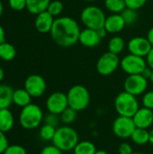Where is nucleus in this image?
Wrapping results in <instances>:
<instances>
[{
  "instance_id": "1",
  "label": "nucleus",
  "mask_w": 153,
  "mask_h": 154,
  "mask_svg": "<svg viewBox=\"0 0 153 154\" xmlns=\"http://www.w3.org/2000/svg\"><path fill=\"white\" fill-rule=\"evenodd\" d=\"M80 32L79 25L75 19L61 16L54 20L50 33L52 40L59 46L71 47L78 42Z\"/></svg>"
},
{
  "instance_id": "2",
  "label": "nucleus",
  "mask_w": 153,
  "mask_h": 154,
  "mask_svg": "<svg viewBox=\"0 0 153 154\" xmlns=\"http://www.w3.org/2000/svg\"><path fill=\"white\" fill-rule=\"evenodd\" d=\"M78 142L79 138L77 131L73 127L66 125L57 128L52 139V144L62 152L73 151Z\"/></svg>"
},
{
  "instance_id": "3",
  "label": "nucleus",
  "mask_w": 153,
  "mask_h": 154,
  "mask_svg": "<svg viewBox=\"0 0 153 154\" xmlns=\"http://www.w3.org/2000/svg\"><path fill=\"white\" fill-rule=\"evenodd\" d=\"M44 119L41 108L36 104H29L22 108L19 116V123L23 129L33 130L39 127Z\"/></svg>"
},
{
  "instance_id": "4",
  "label": "nucleus",
  "mask_w": 153,
  "mask_h": 154,
  "mask_svg": "<svg viewBox=\"0 0 153 154\" xmlns=\"http://www.w3.org/2000/svg\"><path fill=\"white\" fill-rule=\"evenodd\" d=\"M140 108L137 97L123 91L119 93L115 99V109L118 116L133 117Z\"/></svg>"
},
{
  "instance_id": "5",
  "label": "nucleus",
  "mask_w": 153,
  "mask_h": 154,
  "mask_svg": "<svg viewBox=\"0 0 153 154\" xmlns=\"http://www.w3.org/2000/svg\"><path fill=\"white\" fill-rule=\"evenodd\" d=\"M69 106L80 112L85 110L90 103V94L87 88L82 85L71 87L67 93Z\"/></svg>"
},
{
  "instance_id": "6",
  "label": "nucleus",
  "mask_w": 153,
  "mask_h": 154,
  "mask_svg": "<svg viewBox=\"0 0 153 154\" xmlns=\"http://www.w3.org/2000/svg\"><path fill=\"white\" fill-rule=\"evenodd\" d=\"M80 19L86 28L98 30L104 27L106 17L104 11L100 7L89 5L82 10Z\"/></svg>"
},
{
  "instance_id": "7",
  "label": "nucleus",
  "mask_w": 153,
  "mask_h": 154,
  "mask_svg": "<svg viewBox=\"0 0 153 154\" xmlns=\"http://www.w3.org/2000/svg\"><path fill=\"white\" fill-rule=\"evenodd\" d=\"M121 60L117 54L107 51L100 56L96 62V70L102 76L113 74L120 66Z\"/></svg>"
},
{
  "instance_id": "8",
  "label": "nucleus",
  "mask_w": 153,
  "mask_h": 154,
  "mask_svg": "<svg viewBox=\"0 0 153 154\" xmlns=\"http://www.w3.org/2000/svg\"><path fill=\"white\" fill-rule=\"evenodd\" d=\"M120 66L126 74L135 75L142 74L144 69L147 67V63L143 57L130 53L123 58L120 62Z\"/></svg>"
},
{
  "instance_id": "9",
  "label": "nucleus",
  "mask_w": 153,
  "mask_h": 154,
  "mask_svg": "<svg viewBox=\"0 0 153 154\" xmlns=\"http://www.w3.org/2000/svg\"><path fill=\"white\" fill-rule=\"evenodd\" d=\"M136 126L133 120V117L122 116H118L112 125L113 133L115 136L121 139H128L131 138L133 131L135 130Z\"/></svg>"
},
{
  "instance_id": "10",
  "label": "nucleus",
  "mask_w": 153,
  "mask_h": 154,
  "mask_svg": "<svg viewBox=\"0 0 153 154\" xmlns=\"http://www.w3.org/2000/svg\"><path fill=\"white\" fill-rule=\"evenodd\" d=\"M124 91L138 97L145 93L148 88V79L142 74L128 75L124 83Z\"/></svg>"
},
{
  "instance_id": "11",
  "label": "nucleus",
  "mask_w": 153,
  "mask_h": 154,
  "mask_svg": "<svg viewBox=\"0 0 153 154\" xmlns=\"http://www.w3.org/2000/svg\"><path fill=\"white\" fill-rule=\"evenodd\" d=\"M69 107L67 94L57 91L50 94L46 100V108L49 113L60 115L66 108Z\"/></svg>"
},
{
  "instance_id": "12",
  "label": "nucleus",
  "mask_w": 153,
  "mask_h": 154,
  "mask_svg": "<svg viewBox=\"0 0 153 154\" xmlns=\"http://www.w3.org/2000/svg\"><path fill=\"white\" fill-rule=\"evenodd\" d=\"M24 88L32 96V97H41L47 88L45 79L38 74H32L26 78L24 81Z\"/></svg>"
},
{
  "instance_id": "13",
  "label": "nucleus",
  "mask_w": 153,
  "mask_h": 154,
  "mask_svg": "<svg viewBox=\"0 0 153 154\" xmlns=\"http://www.w3.org/2000/svg\"><path fill=\"white\" fill-rule=\"evenodd\" d=\"M128 51L131 54H134L140 57L145 58L152 46L149 40L145 37L137 36L132 38L128 42Z\"/></svg>"
},
{
  "instance_id": "14",
  "label": "nucleus",
  "mask_w": 153,
  "mask_h": 154,
  "mask_svg": "<svg viewBox=\"0 0 153 154\" xmlns=\"http://www.w3.org/2000/svg\"><path fill=\"white\" fill-rule=\"evenodd\" d=\"M133 120L137 128L148 129L153 125V110L144 106L140 107L133 116Z\"/></svg>"
},
{
  "instance_id": "15",
  "label": "nucleus",
  "mask_w": 153,
  "mask_h": 154,
  "mask_svg": "<svg viewBox=\"0 0 153 154\" xmlns=\"http://www.w3.org/2000/svg\"><path fill=\"white\" fill-rule=\"evenodd\" d=\"M54 17L47 11H43L36 15L34 25L36 30L41 33L50 32L54 23Z\"/></svg>"
},
{
  "instance_id": "16",
  "label": "nucleus",
  "mask_w": 153,
  "mask_h": 154,
  "mask_svg": "<svg viewBox=\"0 0 153 154\" xmlns=\"http://www.w3.org/2000/svg\"><path fill=\"white\" fill-rule=\"evenodd\" d=\"M102 38L99 36L98 32L96 30L94 29H89V28H85L80 32L78 42L85 47L87 48H93L101 42Z\"/></svg>"
},
{
  "instance_id": "17",
  "label": "nucleus",
  "mask_w": 153,
  "mask_h": 154,
  "mask_svg": "<svg viewBox=\"0 0 153 154\" xmlns=\"http://www.w3.org/2000/svg\"><path fill=\"white\" fill-rule=\"evenodd\" d=\"M126 23L121 14H113L106 17L104 27L108 33H117L123 31Z\"/></svg>"
},
{
  "instance_id": "18",
  "label": "nucleus",
  "mask_w": 153,
  "mask_h": 154,
  "mask_svg": "<svg viewBox=\"0 0 153 154\" xmlns=\"http://www.w3.org/2000/svg\"><path fill=\"white\" fill-rule=\"evenodd\" d=\"M32 96L27 92V90L23 88H18L14 90L13 94V104L19 107H24L31 104L32 102Z\"/></svg>"
},
{
  "instance_id": "19",
  "label": "nucleus",
  "mask_w": 153,
  "mask_h": 154,
  "mask_svg": "<svg viewBox=\"0 0 153 154\" xmlns=\"http://www.w3.org/2000/svg\"><path fill=\"white\" fill-rule=\"evenodd\" d=\"M14 124V118L9 108L0 109V131L4 133L9 132Z\"/></svg>"
},
{
  "instance_id": "20",
  "label": "nucleus",
  "mask_w": 153,
  "mask_h": 154,
  "mask_svg": "<svg viewBox=\"0 0 153 154\" xmlns=\"http://www.w3.org/2000/svg\"><path fill=\"white\" fill-rule=\"evenodd\" d=\"M14 89L12 87L5 84H0V109L9 108L13 104Z\"/></svg>"
},
{
  "instance_id": "21",
  "label": "nucleus",
  "mask_w": 153,
  "mask_h": 154,
  "mask_svg": "<svg viewBox=\"0 0 153 154\" xmlns=\"http://www.w3.org/2000/svg\"><path fill=\"white\" fill-rule=\"evenodd\" d=\"M50 0H26V9L32 14H38L47 10Z\"/></svg>"
},
{
  "instance_id": "22",
  "label": "nucleus",
  "mask_w": 153,
  "mask_h": 154,
  "mask_svg": "<svg viewBox=\"0 0 153 154\" xmlns=\"http://www.w3.org/2000/svg\"><path fill=\"white\" fill-rule=\"evenodd\" d=\"M16 50L14 45L9 42H3L0 44V59L5 61L13 60L15 58Z\"/></svg>"
},
{
  "instance_id": "23",
  "label": "nucleus",
  "mask_w": 153,
  "mask_h": 154,
  "mask_svg": "<svg viewBox=\"0 0 153 154\" xmlns=\"http://www.w3.org/2000/svg\"><path fill=\"white\" fill-rule=\"evenodd\" d=\"M132 141L137 145H145L149 143V131L143 128H135L132 136Z\"/></svg>"
},
{
  "instance_id": "24",
  "label": "nucleus",
  "mask_w": 153,
  "mask_h": 154,
  "mask_svg": "<svg viewBox=\"0 0 153 154\" xmlns=\"http://www.w3.org/2000/svg\"><path fill=\"white\" fill-rule=\"evenodd\" d=\"M95 143L90 141H79L74 148V154H95L96 152Z\"/></svg>"
},
{
  "instance_id": "25",
  "label": "nucleus",
  "mask_w": 153,
  "mask_h": 154,
  "mask_svg": "<svg viewBox=\"0 0 153 154\" xmlns=\"http://www.w3.org/2000/svg\"><path fill=\"white\" fill-rule=\"evenodd\" d=\"M124 46H125L124 40L120 36H115V37L111 38L109 41L108 51L118 55L120 52H122L124 51Z\"/></svg>"
},
{
  "instance_id": "26",
  "label": "nucleus",
  "mask_w": 153,
  "mask_h": 154,
  "mask_svg": "<svg viewBox=\"0 0 153 154\" xmlns=\"http://www.w3.org/2000/svg\"><path fill=\"white\" fill-rule=\"evenodd\" d=\"M105 6L113 14H121L126 8L124 0H105Z\"/></svg>"
},
{
  "instance_id": "27",
  "label": "nucleus",
  "mask_w": 153,
  "mask_h": 154,
  "mask_svg": "<svg viewBox=\"0 0 153 154\" xmlns=\"http://www.w3.org/2000/svg\"><path fill=\"white\" fill-rule=\"evenodd\" d=\"M60 117L61 123H63L66 125H69L76 121L78 117V112L69 106L60 115Z\"/></svg>"
},
{
  "instance_id": "28",
  "label": "nucleus",
  "mask_w": 153,
  "mask_h": 154,
  "mask_svg": "<svg viewBox=\"0 0 153 154\" xmlns=\"http://www.w3.org/2000/svg\"><path fill=\"white\" fill-rule=\"evenodd\" d=\"M56 130H57V128L44 124L40 129V137L45 142L52 141V139L55 135Z\"/></svg>"
},
{
  "instance_id": "29",
  "label": "nucleus",
  "mask_w": 153,
  "mask_h": 154,
  "mask_svg": "<svg viewBox=\"0 0 153 154\" xmlns=\"http://www.w3.org/2000/svg\"><path fill=\"white\" fill-rule=\"evenodd\" d=\"M126 25H131L136 23L138 20V13L137 10L131 9V8H125L122 13H121Z\"/></svg>"
},
{
  "instance_id": "30",
  "label": "nucleus",
  "mask_w": 153,
  "mask_h": 154,
  "mask_svg": "<svg viewBox=\"0 0 153 154\" xmlns=\"http://www.w3.org/2000/svg\"><path fill=\"white\" fill-rule=\"evenodd\" d=\"M46 11L49 12L53 17L59 16L63 11V4L60 0L50 1Z\"/></svg>"
},
{
  "instance_id": "31",
  "label": "nucleus",
  "mask_w": 153,
  "mask_h": 154,
  "mask_svg": "<svg viewBox=\"0 0 153 154\" xmlns=\"http://www.w3.org/2000/svg\"><path fill=\"white\" fill-rule=\"evenodd\" d=\"M43 121H44V124L51 125L55 128H58L60 125V123L61 122L60 116L56 114H52V113H49L48 115H46L44 116Z\"/></svg>"
},
{
  "instance_id": "32",
  "label": "nucleus",
  "mask_w": 153,
  "mask_h": 154,
  "mask_svg": "<svg viewBox=\"0 0 153 154\" xmlns=\"http://www.w3.org/2000/svg\"><path fill=\"white\" fill-rule=\"evenodd\" d=\"M142 106L153 110V90L145 92L142 99Z\"/></svg>"
},
{
  "instance_id": "33",
  "label": "nucleus",
  "mask_w": 153,
  "mask_h": 154,
  "mask_svg": "<svg viewBox=\"0 0 153 154\" xmlns=\"http://www.w3.org/2000/svg\"><path fill=\"white\" fill-rule=\"evenodd\" d=\"M8 5L14 11H22L26 8V0H8Z\"/></svg>"
},
{
  "instance_id": "34",
  "label": "nucleus",
  "mask_w": 153,
  "mask_h": 154,
  "mask_svg": "<svg viewBox=\"0 0 153 154\" xmlns=\"http://www.w3.org/2000/svg\"><path fill=\"white\" fill-rule=\"evenodd\" d=\"M3 154H27L25 148L18 144L9 145Z\"/></svg>"
},
{
  "instance_id": "35",
  "label": "nucleus",
  "mask_w": 153,
  "mask_h": 154,
  "mask_svg": "<svg viewBox=\"0 0 153 154\" xmlns=\"http://www.w3.org/2000/svg\"><path fill=\"white\" fill-rule=\"evenodd\" d=\"M127 8L138 10L142 8L147 2V0H124Z\"/></svg>"
},
{
  "instance_id": "36",
  "label": "nucleus",
  "mask_w": 153,
  "mask_h": 154,
  "mask_svg": "<svg viewBox=\"0 0 153 154\" xmlns=\"http://www.w3.org/2000/svg\"><path fill=\"white\" fill-rule=\"evenodd\" d=\"M62 151H60L59 148H57L55 145H47L45 146L41 151L40 154H62Z\"/></svg>"
},
{
  "instance_id": "37",
  "label": "nucleus",
  "mask_w": 153,
  "mask_h": 154,
  "mask_svg": "<svg viewBox=\"0 0 153 154\" xmlns=\"http://www.w3.org/2000/svg\"><path fill=\"white\" fill-rule=\"evenodd\" d=\"M119 154H132L133 152V147L128 143H122L118 147Z\"/></svg>"
},
{
  "instance_id": "38",
  "label": "nucleus",
  "mask_w": 153,
  "mask_h": 154,
  "mask_svg": "<svg viewBox=\"0 0 153 154\" xmlns=\"http://www.w3.org/2000/svg\"><path fill=\"white\" fill-rule=\"evenodd\" d=\"M5 133L0 131V154H3L5 152V151L6 150V148L9 146L8 144V140L5 134Z\"/></svg>"
},
{
  "instance_id": "39",
  "label": "nucleus",
  "mask_w": 153,
  "mask_h": 154,
  "mask_svg": "<svg viewBox=\"0 0 153 154\" xmlns=\"http://www.w3.org/2000/svg\"><path fill=\"white\" fill-rule=\"evenodd\" d=\"M145 60H146L147 66L150 67L151 69H153V47L151 48V50L149 51L147 56L145 57Z\"/></svg>"
},
{
  "instance_id": "40",
  "label": "nucleus",
  "mask_w": 153,
  "mask_h": 154,
  "mask_svg": "<svg viewBox=\"0 0 153 154\" xmlns=\"http://www.w3.org/2000/svg\"><path fill=\"white\" fill-rule=\"evenodd\" d=\"M151 72H152V69L150 68V67H146L145 69H144V70L142 71V75L144 77V78H146L148 80H149V79H150V77H151Z\"/></svg>"
},
{
  "instance_id": "41",
  "label": "nucleus",
  "mask_w": 153,
  "mask_h": 154,
  "mask_svg": "<svg viewBox=\"0 0 153 154\" xmlns=\"http://www.w3.org/2000/svg\"><path fill=\"white\" fill-rule=\"evenodd\" d=\"M5 42V32L3 26L0 24V44Z\"/></svg>"
},
{
  "instance_id": "42",
  "label": "nucleus",
  "mask_w": 153,
  "mask_h": 154,
  "mask_svg": "<svg viewBox=\"0 0 153 154\" xmlns=\"http://www.w3.org/2000/svg\"><path fill=\"white\" fill-rule=\"evenodd\" d=\"M97 31V32H98V34H99V36L103 39V38H105L106 36V34L108 33L107 32V31H106V29L105 28V27H102V28H100V29H98V30H96Z\"/></svg>"
},
{
  "instance_id": "43",
  "label": "nucleus",
  "mask_w": 153,
  "mask_h": 154,
  "mask_svg": "<svg viewBox=\"0 0 153 154\" xmlns=\"http://www.w3.org/2000/svg\"><path fill=\"white\" fill-rule=\"evenodd\" d=\"M147 39L149 40V42H151V46L153 47V27H151L149 32H148V34H147Z\"/></svg>"
},
{
  "instance_id": "44",
  "label": "nucleus",
  "mask_w": 153,
  "mask_h": 154,
  "mask_svg": "<svg viewBox=\"0 0 153 154\" xmlns=\"http://www.w3.org/2000/svg\"><path fill=\"white\" fill-rule=\"evenodd\" d=\"M149 143L153 145V128L149 132Z\"/></svg>"
},
{
  "instance_id": "45",
  "label": "nucleus",
  "mask_w": 153,
  "mask_h": 154,
  "mask_svg": "<svg viewBox=\"0 0 153 154\" xmlns=\"http://www.w3.org/2000/svg\"><path fill=\"white\" fill-rule=\"evenodd\" d=\"M5 78V71L4 69L0 67V82H2V80L4 79Z\"/></svg>"
},
{
  "instance_id": "46",
  "label": "nucleus",
  "mask_w": 153,
  "mask_h": 154,
  "mask_svg": "<svg viewBox=\"0 0 153 154\" xmlns=\"http://www.w3.org/2000/svg\"><path fill=\"white\" fill-rule=\"evenodd\" d=\"M95 154H108L106 151H104V150H97L96 152H95Z\"/></svg>"
},
{
  "instance_id": "47",
  "label": "nucleus",
  "mask_w": 153,
  "mask_h": 154,
  "mask_svg": "<svg viewBox=\"0 0 153 154\" xmlns=\"http://www.w3.org/2000/svg\"><path fill=\"white\" fill-rule=\"evenodd\" d=\"M3 10H4L3 3H2V1L0 0V17H1V15H2V14H3Z\"/></svg>"
},
{
  "instance_id": "48",
  "label": "nucleus",
  "mask_w": 153,
  "mask_h": 154,
  "mask_svg": "<svg viewBox=\"0 0 153 154\" xmlns=\"http://www.w3.org/2000/svg\"><path fill=\"white\" fill-rule=\"evenodd\" d=\"M149 80H150L151 82H152L153 83V69H152V72H151V77H150V79H149Z\"/></svg>"
},
{
  "instance_id": "49",
  "label": "nucleus",
  "mask_w": 153,
  "mask_h": 154,
  "mask_svg": "<svg viewBox=\"0 0 153 154\" xmlns=\"http://www.w3.org/2000/svg\"><path fill=\"white\" fill-rule=\"evenodd\" d=\"M132 154H148V153H144V152H133Z\"/></svg>"
},
{
  "instance_id": "50",
  "label": "nucleus",
  "mask_w": 153,
  "mask_h": 154,
  "mask_svg": "<svg viewBox=\"0 0 153 154\" xmlns=\"http://www.w3.org/2000/svg\"><path fill=\"white\" fill-rule=\"evenodd\" d=\"M84 1H87V2H93V1H95V0H84Z\"/></svg>"
}]
</instances>
